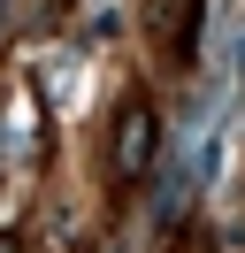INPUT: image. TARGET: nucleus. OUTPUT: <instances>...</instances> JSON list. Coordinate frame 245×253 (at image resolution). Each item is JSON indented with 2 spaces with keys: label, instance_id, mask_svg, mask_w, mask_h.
Here are the masks:
<instances>
[{
  "label": "nucleus",
  "instance_id": "f257e3e1",
  "mask_svg": "<svg viewBox=\"0 0 245 253\" xmlns=\"http://www.w3.org/2000/svg\"><path fill=\"white\" fill-rule=\"evenodd\" d=\"M153 138H161V130H153V108L130 100V108L115 115V169L122 176H146L153 169Z\"/></svg>",
  "mask_w": 245,
  "mask_h": 253
},
{
  "label": "nucleus",
  "instance_id": "f03ea898",
  "mask_svg": "<svg viewBox=\"0 0 245 253\" xmlns=\"http://www.w3.org/2000/svg\"><path fill=\"white\" fill-rule=\"evenodd\" d=\"M0 253H8V246H0Z\"/></svg>",
  "mask_w": 245,
  "mask_h": 253
}]
</instances>
